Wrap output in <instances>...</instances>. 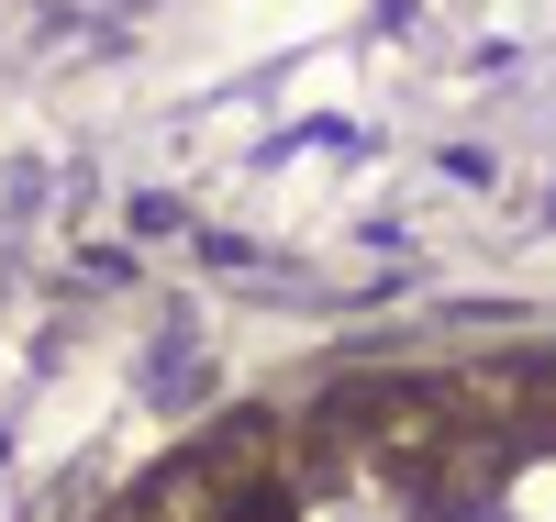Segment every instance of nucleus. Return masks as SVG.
<instances>
[{
  "label": "nucleus",
  "instance_id": "nucleus-1",
  "mask_svg": "<svg viewBox=\"0 0 556 522\" xmlns=\"http://www.w3.org/2000/svg\"><path fill=\"white\" fill-rule=\"evenodd\" d=\"M223 522H290V511H278L267 489H245V500H235V511H223Z\"/></svg>",
  "mask_w": 556,
  "mask_h": 522
}]
</instances>
